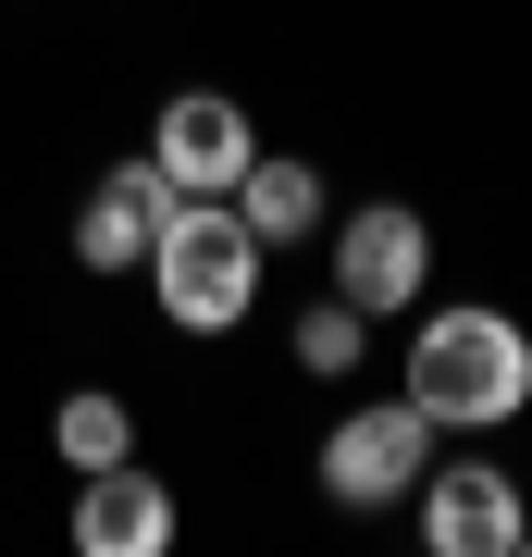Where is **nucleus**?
Wrapping results in <instances>:
<instances>
[{"mask_svg":"<svg viewBox=\"0 0 532 557\" xmlns=\"http://www.w3.org/2000/svg\"><path fill=\"white\" fill-rule=\"evenodd\" d=\"M409 397L434 409V434H495V421L532 409V335L508 310L458 298V310H421L409 335Z\"/></svg>","mask_w":532,"mask_h":557,"instance_id":"f257e3e1","label":"nucleus"},{"mask_svg":"<svg viewBox=\"0 0 532 557\" xmlns=\"http://www.w3.org/2000/svg\"><path fill=\"white\" fill-rule=\"evenodd\" d=\"M260 248L248 236V211L236 199H174V223H161V248H149V298L174 335H236V322L260 310Z\"/></svg>","mask_w":532,"mask_h":557,"instance_id":"f03ea898","label":"nucleus"},{"mask_svg":"<svg viewBox=\"0 0 532 557\" xmlns=\"http://www.w3.org/2000/svg\"><path fill=\"white\" fill-rule=\"evenodd\" d=\"M421 471H434V409L421 397H372L322 434V496L335 508H396Z\"/></svg>","mask_w":532,"mask_h":557,"instance_id":"7ed1b4c3","label":"nucleus"},{"mask_svg":"<svg viewBox=\"0 0 532 557\" xmlns=\"http://www.w3.org/2000/svg\"><path fill=\"white\" fill-rule=\"evenodd\" d=\"M409 520H421L434 557H520V533H532L520 483L495 471V458H434V471L409 483Z\"/></svg>","mask_w":532,"mask_h":557,"instance_id":"20e7f679","label":"nucleus"},{"mask_svg":"<svg viewBox=\"0 0 532 557\" xmlns=\"http://www.w3.org/2000/svg\"><path fill=\"white\" fill-rule=\"evenodd\" d=\"M421 285H434V223L409 199H359L335 223V298L347 310H421Z\"/></svg>","mask_w":532,"mask_h":557,"instance_id":"39448f33","label":"nucleus"},{"mask_svg":"<svg viewBox=\"0 0 532 557\" xmlns=\"http://www.w3.org/2000/svg\"><path fill=\"white\" fill-rule=\"evenodd\" d=\"M149 161L186 186V199H236V174L260 161V137H248V112L223 100V87H174V100H161V137H149Z\"/></svg>","mask_w":532,"mask_h":557,"instance_id":"423d86ee","label":"nucleus"},{"mask_svg":"<svg viewBox=\"0 0 532 557\" xmlns=\"http://www.w3.org/2000/svg\"><path fill=\"white\" fill-rule=\"evenodd\" d=\"M186 186L161 174V161H124V174H99V199L75 211V260L87 273H137V260L161 248V223H174Z\"/></svg>","mask_w":532,"mask_h":557,"instance_id":"0eeeda50","label":"nucleus"},{"mask_svg":"<svg viewBox=\"0 0 532 557\" xmlns=\"http://www.w3.org/2000/svg\"><path fill=\"white\" fill-rule=\"evenodd\" d=\"M75 545L87 557H161L174 545V496H161V471H137V458H112V471H75Z\"/></svg>","mask_w":532,"mask_h":557,"instance_id":"6e6552de","label":"nucleus"},{"mask_svg":"<svg viewBox=\"0 0 532 557\" xmlns=\"http://www.w3.org/2000/svg\"><path fill=\"white\" fill-rule=\"evenodd\" d=\"M236 211H248V236H260V248H297V236H322V174H310V161H273V149H260L248 174H236Z\"/></svg>","mask_w":532,"mask_h":557,"instance_id":"1a4fd4ad","label":"nucleus"},{"mask_svg":"<svg viewBox=\"0 0 532 557\" xmlns=\"http://www.w3.org/2000/svg\"><path fill=\"white\" fill-rule=\"evenodd\" d=\"M50 446H62V471H112V458H137V421H124V397H62Z\"/></svg>","mask_w":532,"mask_h":557,"instance_id":"9d476101","label":"nucleus"},{"mask_svg":"<svg viewBox=\"0 0 532 557\" xmlns=\"http://www.w3.org/2000/svg\"><path fill=\"white\" fill-rule=\"evenodd\" d=\"M359 335H372V310H347V298H310L297 310V372H359Z\"/></svg>","mask_w":532,"mask_h":557,"instance_id":"9b49d317","label":"nucleus"}]
</instances>
